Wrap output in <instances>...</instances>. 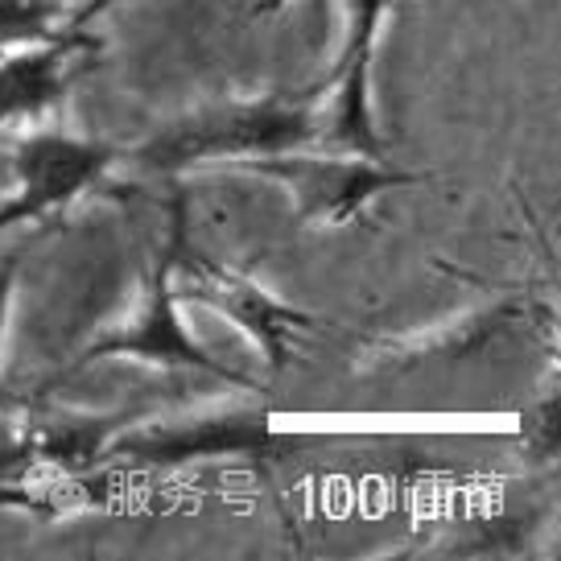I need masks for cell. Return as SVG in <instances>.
Here are the masks:
<instances>
[{
  "label": "cell",
  "mask_w": 561,
  "mask_h": 561,
  "mask_svg": "<svg viewBox=\"0 0 561 561\" xmlns=\"http://www.w3.org/2000/svg\"><path fill=\"white\" fill-rule=\"evenodd\" d=\"M273 421L264 409H224L191 417H140L107 450L116 471H174L215 458H261L273 455Z\"/></svg>",
  "instance_id": "8992f818"
},
{
  "label": "cell",
  "mask_w": 561,
  "mask_h": 561,
  "mask_svg": "<svg viewBox=\"0 0 561 561\" xmlns=\"http://www.w3.org/2000/svg\"><path fill=\"white\" fill-rule=\"evenodd\" d=\"M128 165V149L112 140L70 137L62 128H30L9 149V198L0 203V231L18 224H46L75 203L104 191Z\"/></svg>",
  "instance_id": "277c9868"
},
{
  "label": "cell",
  "mask_w": 561,
  "mask_h": 561,
  "mask_svg": "<svg viewBox=\"0 0 561 561\" xmlns=\"http://www.w3.org/2000/svg\"><path fill=\"white\" fill-rule=\"evenodd\" d=\"M104 359H133L145 368L182 371V376H203L215 385H231L240 392H261L240 371H231L224 359H215L191 334V327L182 322V301H178L174 280H170L165 244L158 248L153 261L140 264L128 301L116 310V318H107L88 347L75 355L70 371L104 364Z\"/></svg>",
  "instance_id": "7a4b0ae2"
},
{
  "label": "cell",
  "mask_w": 561,
  "mask_h": 561,
  "mask_svg": "<svg viewBox=\"0 0 561 561\" xmlns=\"http://www.w3.org/2000/svg\"><path fill=\"white\" fill-rule=\"evenodd\" d=\"M397 0H347V34L331 67V79L318 88V133L310 149L388 158V145L371 112V67L380 46V25Z\"/></svg>",
  "instance_id": "52a82bcc"
},
{
  "label": "cell",
  "mask_w": 561,
  "mask_h": 561,
  "mask_svg": "<svg viewBox=\"0 0 561 561\" xmlns=\"http://www.w3.org/2000/svg\"><path fill=\"white\" fill-rule=\"evenodd\" d=\"M318 133V95H261L219 100L182 112L153 137L128 149V165L153 178H182L198 170H244L252 161L310 149Z\"/></svg>",
  "instance_id": "6da1fadb"
},
{
  "label": "cell",
  "mask_w": 561,
  "mask_h": 561,
  "mask_svg": "<svg viewBox=\"0 0 561 561\" xmlns=\"http://www.w3.org/2000/svg\"><path fill=\"white\" fill-rule=\"evenodd\" d=\"M104 50L100 37L88 30H70V34L25 46L0 58V133H30L58 116L67 104L70 88L95 67V58Z\"/></svg>",
  "instance_id": "ba28073f"
},
{
  "label": "cell",
  "mask_w": 561,
  "mask_h": 561,
  "mask_svg": "<svg viewBox=\"0 0 561 561\" xmlns=\"http://www.w3.org/2000/svg\"><path fill=\"white\" fill-rule=\"evenodd\" d=\"M165 256H170V280H174L178 301L182 306H207L219 318H228L236 331H244L264 351V359L273 368H285L298 355L301 334H310L318 327L314 314H306L298 306L280 301L277 294H268L252 273L191 244L182 191H178L174 207H170Z\"/></svg>",
  "instance_id": "3957f363"
},
{
  "label": "cell",
  "mask_w": 561,
  "mask_h": 561,
  "mask_svg": "<svg viewBox=\"0 0 561 561\" xmlns=\"http://www.w3.org/2000/svg\"><path fill=\"white\" fill-rule=\"evenodd\" d=\"M236 174L264 178L280 191H289L298 228H343V224L364 219V210L376 198L425 182V174L401 170L388 158L327 153V149H294L280 158L252 161Z\"/></svg>",
  "instance_id": "5b68a950"
},
{
  "label": "cell",
  "mask_w": 561,
  "mask_h": 561,
  "mask_svg": "<svg viewBox=\"0 0 561 561\" xmlns=\"http://www.w3.org/2000/svg\"><path fill=\"white\" fill-rule=\"evenodd\" d=\"M0 186H9V149H0Z\"/></svg>",
  "instance_id": "30bf717a"
},
{
  "label": "cell",
  "mask_w": 561,
  "mask_h": 561,
  "mask_svg": "<svg viewBox=\"0 0 561 561\" xmlns=\"http://www.w3.org/2000/svg\"><path fill=\"white\" fill-rule=\"evenodd\" d=\"M21 261H25L21 252L0 261V359H4V331H9V306H13V294H18ZM0 409H25L18 392L4 385V371H0Z\"/></svg>",
  "instance_id": "9c48e42d"
}]
</instances>
